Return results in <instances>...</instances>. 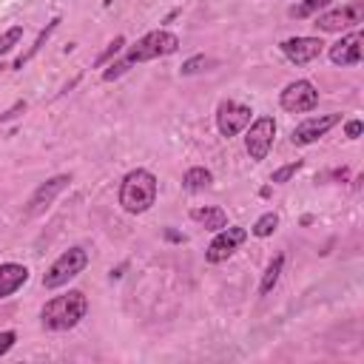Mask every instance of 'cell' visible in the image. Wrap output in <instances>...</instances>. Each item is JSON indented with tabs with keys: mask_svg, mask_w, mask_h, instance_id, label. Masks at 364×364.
Instances as JSON below:
<instances>
[{
	"mask_svg": "<svg viewBox=\"0 0 364 364\" xmlns=\"http://www.w3.org/2000/svg\"><path fill=\"white\" fill-rule=\"evenodd\" d=\"M273 136H276V119L273 117H259L250 122L247 134H245V151L253 162H262L273 145Z\"/></svg>",
	"mask_w": 364,
	"mask_h": 364,
	"instance_id": "5b68a950",
	"label": "cell"
},
{
	"mask_svg": "<svg viewBox=\"0 0 364 364\" xmlns=\"http://www.w3.org/2000/svg\"><path fill=\"white\" fill-rule=\"evenodd\" d=\"M361 17H364V6L361 3H347L341 9H333L327 14H318L316 17V28H321V31H341V28L358 26Z\"/></svg>",
	"mask_w": 364,
	"mask_h": 364,
	"instance_id": "30bf717a",
	"label": "cell"
},
{
	"mask_svg": "<svg viewBox=\"0 0 364 364\" xmlns=\"http://www.w3.org/2000/svg\"><path fill=\"white\" fill-rule=\"evenodd\" d=\"M154 202H156V176L145 168L128 171L119 185V205L128 213H145Z\"/></svg>",
	"mask_w": 364,
	"mask_h": 364,
	"instance_id": "7a4b0ae2",
	"label": "cell"
},
{
	"mask_svg": "<svg viewBox=\"0 0 364 364\" xmlns=\"http://www.w3.org/2000/svg\"><path fill=\"white\" fill-rule=\"evenodd\" d=\"M111 3H114V0H105V6H111Z\"/></svg>",
	"mask_w": 364,
	"mask_h": 364,
	"instance_id": "f1b7e54d",
	"label": "cell"
},
{
	"mask_svg": "<svg viewBox=\"0 0 364 364\" xmlns=\"http://www.w3.org/2000/svg\"><path fill=\"white\" fill-rule=\"evenodd\" d=\"M20 37H23V26H11L9 31H3V34H0V57L9 54V51L20 43Z\"/></svg>",
	"mask_w": 364,
	"mask_h": 364,
	"instance_id": "44dd1931",
	"label": "cell"
},
{
	"mask_svg": "<svg viewBox=\"0 0 364 364\" xmlns=\"http://www.w3.org/2000/svg\"><path fill=\"white\" fill-rule=\"evenodd\" d=\"M282 267H284V256L276 253V256L270 259V264L264 267V273H262V284H259V293H262V296H267V293L276 287V282H279V276H282Z\"/></svg>",
	"mask_w": 364,
	"mask_h": 364,
	"instance_id": "ac0fdd59",
	"label": "cell"
},
{
	"mask_svg": "<svg viewBox=\"0 0 364 364\" xmlns=\"http://www.w3.org/2000/svg\"><path fill=\"white\" fill-rule=\"evenodd\" d=\"M85 313H88L85 296L80 290H68L65 296L46 301V307L40 310V321L46 330H71L85 318Z\"/></svg>",
	"mask_w": 364,
	"mask_h": 364,
	"instance_id": "6da1fadb",
	"label": "cell"
},
{
	"mask_svg": "<svg viewBox=\"0 0 364 364\" xmlns=\"http://www.w3.org/2000/svg\"><path fill=\"white\" fill-rule=\"evenodd\" d=\"M208 63H210V60H208L205 54H196V57H191L188 63H182V74H196V71H202Z\"/></svg>",
	"mask_w": 364,
	"mask_h": 364,
	"instance_id": "cb8c5ba5",
	"label": "cell"
},
{
	"mask_svg": "<svg viewBox=\"0 0 364 364\" xmlns=\"http://www.w3.org/2000/svg\"><path fill=\"white\" fill-rule=\"evenodd\" d=\"M165 236L173 239V242H185V236H179V233H173V230H165Z\"/></svg>",
	"mask_w": 364,
	"mask_h": 364,
	"instance_id": "83f0119b",
	"label": "cell"
},
{
	"mask_svg": "<svg viewBox=\"0 0 364 364\" xmlns=\"http://www.w3.org/2000/svg\"><path fill=\"white\" fill-rule=\"evenodd\" d=\"M250 108L247 105H242V102H236V100H222L219 105H216V128H219V134L225 136V139H230V136H236L239 131H245L247 125H250Z\"/></svg>",
	"mask_w": 364,
	"mask_h": 364,
	"instance_id": "8992f818",
	"label": "cell"
},
{
	"mask_svg": "<svg viewBox=\"0 0 364 364\" xmlns=\"http://www.w3.org/2000/svg\"><path fill=\"white\" fill-rule=\"evenodd\" d=\"M341 122V114H318V117H307L304 122H299L290 134L293 145H310L316 139H321L333 125Z\"/></svg>",
	"mask_w": 364,
	"mask_h": 364,
	"instance_id": "9c48e42d",
	"label": "cell"
},
{
	"mask_svg": "<svg viewBox=\"0 0 364 364\" xmlns=\"http://www.w3.org/2000/svg\"><path fill=\"white\" fill-rule=\"evenodd\" d=\"M122 46H125V37H114V40L108 43V48H105V51L97 57V63H94V65H105L111 57H117V54L122 51Z\"/></svg>",
	"mask_w": 364,
	"mask_h": 364,
	"instance_id": "603a6c76",
	"label": "cell"
},
{
	"mask_svg": "<svg viewBox=\"0 0 364 364\" xmlns=\"http://www.w3.org/2000/svg\"><path fill=\"white\" fill-rule=\"evenodd\" d=\"M85 264H88V253H85L82 247H68V250H63V253L51 262V267L43 273V287H48V290L63 287L68 279L80 276V273L85 270Z\"/></svg>",
	"mask_w": 364,
	"mask_h": 364,
	"instance_id": "277c9868",
	"label": "cell"
},
{
	"mask_svg": "<svg viewBox=\"0 0 364 364\" xmlns=\"http://www.w3.org/2000/svg\"><path fill=\"white\" fill-rule=\"evenodd\" d=\"M321 48H324V43L318 37H290V40L282 43V54L296 65H304V63L316 60L321 54Z\"/></svg>",
	"mask_w": 364,
	"mask_h": 364,
	"instance_id": "7c38bea8",
	"label": "cell"
},
{
	"mask_svg": "<svg viewBox=\"0 0 364 364\" xmlns=\"http://www.w3.org/2000/svg\"><path fill=\"white\" fill-rule=\"evenodd\" d=\"M361 131H364V125H361V119H350V122L344 125V134H347L350 139H358V136H361Z\"/></svg>",
	"mask_w": 364,
	"mask_h": 364,
	"instance_id": "4316f807",
	"label": "cell"
},
{
	"mask_svg": "<svg viewBox=\"0 0 364 364\" xmlns=\"http://www.w3.org/2000/svg\"><path fill=\"white\" fill-rule=\"evenodd\" d=\"M247 239V230L245 228H239V225H225L222 230H216V239L208 245V250H205V259L210 262V264H216V262H225L242 242Z\"/></svg>",
	"mask_w": 364,
	"mask_h": 364,
	"instance_id": "ba28073f",
	"label": "cell"
},
{
	"mask_svg": "<svg viewBox=\"0 0 364 364\" xmlns=\"http://www.w3.org/2000/svg\"><path fill=\"white\" fill-rule=\"evenodd\" d=\"M179 48V37L173 34V31H165V28H159V31H148L145 37H139L131 48H128V54H125V65L131 68L134 63H145V60H156V57H165V54H173Z\"/></svg>",
	"mask_w": 364,
	"mask_h": 364,
	"instance_id": "3957f363",
	"label": "cell"
},
{
	"mask_svg": "<svg viewBox=\"0 0 364 364\" xmlns=\"http://www.w3.org/2000/svg\"><path fill=\"white\" fill-rule=\"evenodd\" d=\"M14 341H17V333L14 330H3L0 333V355H6L14 347Z\"/></svg>",
	"mask_w": 364,
	"mask_h": 364,
	"instance_id": "484cf974",
	"label": "cell"
},
{
	"mask_svg": "<svg viewBox=\"0 0 364 364\" xmlns=\"http://www.w3.org/2000/svg\"><path fill=\"white\" fill-rule=\"evenodd\" d=\"M26 282H28V267L26 264H17V262L0 264V299H9L11 293H17Z\"/></svg>",
	"mask_w": 364,
	"mask_h": 364,
	"instance_id": "5bb4252c",
	"label": "cell"
},
{
	"mask_svg": "<svg viewBox=\"0 0 364 364\" xmlns=\"http://www.w3.org/2000/svg\"><path fill=\"white\" fill-rule=\"evenodd\" d=\"M68 182H71V176H65V173H60V176H51V179H46L34 193H31V199H28V208H26V213L28 216H37V213H43L54 199H57V193L60 191H65L68 188Z\"/></svg>",
	"mask_w": 364,
	"mask_h": 364,
	"instance_id": "8fae6325",
	"label": "cell"
},
{
	"mask_svg": "<svg viewBox=\"0 0 364 364\" xmlns=\"http://www.w3.org/2000/svg\"><path fill=\"white\" fill-rule=\"evenodd\" d=\"M333 0H301V3H296V6H290V17L293 20H304V17H313V14H318L321 9H327Z\"/></svg>",
	"mask_w": 364,
	"mask_h": 364,
	"instance_id": "d6986e66",
	"label": "cell"
},
{
	"mask_svg": "<svg viewBox=\"0 0 364 364\" xmlns=\"http://www.w3.org/2000/svg\"><path fill=\"white\" fill-rule=\"evenodd\" d=\"M23 111H26V100H17L9 111H3V114H0V125H3V122H9V119H14V117H20Z\"/></svg>",
	"mask_w": 364,
	"mask_h": 364,
	"instance_id": "d4e9b609",
	"label": "cell"
},
{
	"mask_svg": "<svg viewBox=\"0 0 364 364\" xmlns=\"http://www.w3.org/2000/svg\"><path fill=\"white\" fill-rule=\"evenodd\" d=\"M301 168V159H296V162H290V165H282V168H276L273 173H270V182H276V185H282V182H287L290 176H296V171Z\"/></svg>",
	"mask_w": 364,
	"mask_h": 364,
	"instance_id": "7402d4cb",
	"label": "cell"
},
{
	"mask_svg": "<svg viewBox=\"0 0 364 364\" xmlns=\"http://www.w3.org/2000/svg\"><path fill=\"white\" fill-rule=\"evenodd\" d=\"M210 182H213V173H210L208 168H202V165L188 168V171H185V176H182V185H185V191H191V193H196V191L208 188Z\"/></svg>",
	"mask_w": 364,
	"mask_h": 364,
	"instance_id": "e0dca14e",
	"label": "cell"
},
{
	"mask_svg": "<svg viewBox=\"0 0 364 364\" xmlns=\"http://www.w3.org/2000/svg\"><path fill=\"white\" fill-rule=\"evenodd\" d=\"M57 26H60V17H54V20H51V23H48V26H46V28H43L40 34H37L34 46H31V48H28L26 54H20V57L14 60V65H11V68H14V71H20V68H23V65H26V63H28V60H31V57H34V54H37V51H40V48L46 46V40H48V37L54 34V28H57Z\"/></svg>",
	"mask_w": 364,
	"mask_h": 364,
	"instance_id": "2e32d148",
	"label": "cell"
},
{
	"mask_svg": "<svg viewBox=\"0 0 364 364\" xmlns=\"http://www.w3.org/2000/svg\"><path fill=\"white\" fill-rule=\"evenodd\" d=\"M0 68H3V65H0Z\"/></svg>",
	"mask_w": 364,
	"mask_h": 364,
	"instance_id": "f546056e",
	"label": "cell"
},
{
	"mask_svg": "<svg viewBox=\"0 0 364 364\" xmlns=\"http://www.w3.org/2000/svg\"><path fill=\"white\" fill-rule=\"evenodd\" d=\"M191 219L199 222V225H205V230H222L228 225L225 210L216 208V205H210V208H193L191 210Z\"/></svg>",
	"mask_w": 364,
	"mask_h": 364,
	"instance_id": "9a60e30c",
	"label": "cell"
},
{
	"mask_svg": "<svg viewBox=\"0 0 364 364\" xmlns=\"http://www.w3.org/2000/svg\"><path fill=\"white\" fill-rule=\"evenodd\" d=\"M364 34L361 31H353V34H347V37H341L338 43H333L330 46V60L336 63V65H358L361 63V54H364Z\"/></svg>",
	"mask_w": 364,
	"mask_h": 364,
	"instance_id": "4fadbf2b",
	"label": "cell"
},
{
	"mask_svg": "<svg viewBox=\"0 0 364 364\" xmlns=\"http://www.w3.org/2000/svg\"><path fill=\"white\" fill-rule=\"evenodd\" d=\"M279 228V213H273V210H267V213H262L256 222H253V228H250V233L253 236H259V239H264V236H270L273 230Z\"/></svg>",
	"mask_w": 364,
	"mask_h": 364,
	"instance_id": "ffe728a7",
	"label": "cell"
},
{
	"mask_svg": "<svg viewBox=\"0 0 364 364\" xmlns=\"http://www.w3.org/2000/svg\"><path fill=\"white\" fill-rule=\"evenodd\" d=\"M279 102H282V108L290 111V114H304V111H313V108L318 105V91H316L313 82L296 80V82H290V85L282 91Z\"/></svg>",
	"mask_w": 364,
	"mask_h": 364,
	"instance_id": "52a82bcc",
	"label": "cell"
}]
</instances>
